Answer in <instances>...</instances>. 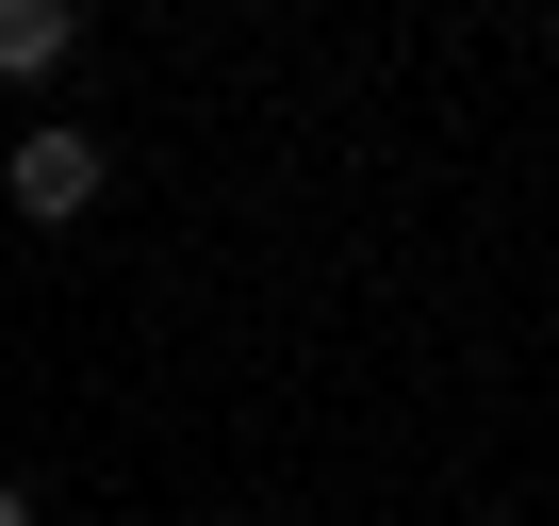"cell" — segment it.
<instances>
[{"label":"cell","mask_w":559,"mask_h":526,"mask_svg":"<svg viewBox=\"0 0 559 526\" xmlns=\"http://www.w3.org/2000/svg\"><path fill=\"white\" fill-rule=\"evenodd\" d=\"M0 181H17V214H34V230H83L116 165H99V132H17V148H0Z\"/></svg>","instance_id":"cell-1"},{"label":"cell","mask_w":559,"mask_h":526,"mask_svg":"<svg viewBox=\"0 0 559 526\" xmlns=\"http://www.w3.org/2000/svg\"><path fill=\"white\" fill-rule=\"evenodd\" d=\"M83 50V0H0V83H50Z\"/></svg>","instance_id":"cell-2"},{"label":"cell","mask_w":559,"mask_h":526,"mask_svg":"<svg viewBox=\"0 0 559 526\" xmlns=\"http://www.w3.org/2000/svg\"><path fill=\"white\" fill-rule=\"evenodd\" d=\"M0 526H34V493H17V477H0Z\"/></svg>","instance_id":"cell-3"}]
</instances>
